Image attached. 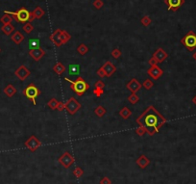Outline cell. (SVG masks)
Returning a JSON list of instances; mask_svg holds the SVG:
<instances>
[{
    "label": "cell",
    "mask_w": 196,
    "mask_h": 184,
    "mask_svg": "<svg viewBox=\"0 0 196 184\" xmlns=\"http://www.w3.org/2000/svg\"><path fill=\"white\" fill-rule=\"evenodd\" d=\"M136 163H137V165L138 166L140 169H145L146 167H148V166L150 165V160L147 158L144 154H141L138 158L136 160Z\"/></svg>",
    "instance_id": "e0dca14e"
},
{
    "label": "cell",
    "mask_w": 196,
    "mask_h": 184,
    "mask_svg": "<svg viewBox=\"0 0 196 184\" xmlns=\"http://www.w3.org/2000/svg\"><path fill=\"white\" fill-rule=\"evenodd\" d=\"M0 21H1V23L4 24H8V23H11L13 21V17L12 15H8V14H4V15L0 19Z\"/></svg>",
    "instance_id": "4316f807"
},
{
    "label": "cell",
    "mask_w": 196,
    "mask_h": 184,
    "mask_svg": "<svg viewBox=\"0 0 196 184\" xmlns=\"http://www.w3.org/2000/svg\"><path fill=\"white\" fill-rule=\"evenodd\" d=\"M148 63H149V65L152 67V66H157L159 63H158V61L154 58V57H152L151 59H149V61H148Z\"/></svg>",
    "instance_id": "ee69618b"
},
{
    "label": "cell",
    "mask_w": 196,
    "mask_h": 184,
    "mask_svg": "<svg viewBox=\"0 0 196 184\" xmlns=\"http://www.w3.org/2000/svg\"><path fill=\"white\" fill-rule=\"evenodd\" d=\"M107 110L104 106H102V105H99V106H97L95 109H94V114L99 118H102L104 117V115L106 114Z\"/></svg>",
    "instance_id": "cb8c5ba5"
},
{
    "label": "cell",
    "mask_w": 196,
    "mask_h": 184,
    "mask_svg": "<svg viewBox=\"0 0 196 184\" xmlns=\"http://www.w3.org/2000/svg\"><path fill=\"white\" fill-rule=\"evenodd\" d=\"M181 42L189 51H193L196 48V34L193 31H190L181 40Z\"/></svg>",
    "instance_id": "5b68a950"
},
{
    "label": "cell",
    "mask_w": 196,
    "mask_h": 184,
    "mask_svg": "<svg viewBox=\"0 0 196 184\" xmlns=\"http://www.w3.org/2000/svg\"><path fill=\"white\" fill-rule=\"evenodd\" d=\"M70 184H72V183H70Z\"/></svg>",
    "instance_id": "c3c4849f"
},
{
    "label": "cell",
    "mask_w": 196,
    "mask_h": 184,
    "mask_svg": "<svg viewBox=\"0 0 196 184\" xmlns=\"http://www.w3.org/2000/svg\"><path fill=\"white\" fill-rule=\"evenodd\" d=\"M96 73H97V75L99 76V77H107V76H106V72H105L104 68H103L102 67H101L99 69H98Z\"/></svg>",
    "instance_id": "b9f144b4"
},
{
    "label": "cell",
    "mask_w": 196,
    "mask_h": 184,
    "mask_svg": "<svg viewBox=\"0 0 196 184\" xmlns=\"http://www.w3.org/2000/svg\"><path fill=\"white\" fill-rule=\"evenodd\" d=\"M141 24L145 26V27H147V26H149L151 24V22H152V20H151V19L148 16V15H144L143 17L141 19Z\"/></svg>",
    "instance_id": "e575fe53"
},
{
    "label": "cell",
    "mask_w": 196,
    "mask_h": 184,
    "mask_svg": "<svg viewBox=\"0 0 196 184\" xmlns=\"http://www.w3.org/2000/svg\"><path fill=\"white\" fill-rule=\"evenodd\" d=\"M153 57L158 61V63H163L164 61L168 57V54L163 48H158L155 51V53L153 54Z\"/></svg>",
    "instance_id": "2e32d148"
},
{
    "label": "cell",
    "mask_w": 196,
    "mask_h": 184,
    "mask_svg": "<svg viewBox=\"0 0 196 184\" xmlns=\"http://www.w3.org/2000/svg\"><path fill=\"white\" fill-rule=\"evenodd\" d=\"M24 145H25L26 148H28L31 152H35L40 147H41V142L39 140V138L32 135L26 140Z\"/></svg>",
    "instance_id": "52a82bcc"
},
{
    "label": "cell",
    "mask_w": 196,
    "mask_h": 184,
    "mask_svg": "<svg viewBox=\"0 0 196 184\" xmlns=\"http://www.w3.org/2000/svg\"><path fill=\"white\" fill-rule=\"evenodd\" d=\"M147 74L150 77H152L154 80H158L160 77H162L164 75V71L158 65L157 66H152L147 71Z\"/></svg>",
    "instance_id": "30bf717a"
},
{
    "label": "cell",
    "mask_w": 196,
    "mask_h": 184,
    "mask_svg": "<svg viewBox=\"0 0 196 184\" xmlns=\"http://www.w3.org/2000/svg\"><path fill=\"white\" fill-rule=\"evenodd\" d=\"M80 109H81V104L75 99V98H70L66 103V110L70 115H75Z\"/></svg>",
    "instance_id": "ba28073f"
},
{
    "label": "cell",
    "mask_w": 196,
    "mask_h": 184,
    "mask_svg": "<svg viewBox=\"0 0 196 184\" xmlns=\"http://www.w3.org/2000/svg\"><path fill=\"white\" fill-rule=\"evenodd\" d=\"M103 5H104V2L102 0H94L93 1V7L95 9H97V10H100V9L103 7Z\"/></svg>",
    "instance_id": "d590c367"
},
{
    "label": "cell",
    "mask_w": 196,
    "mask_h": 184,
    "mask_svg": "<svg viewBox=\"0 0 196 184\" xmlns=\"http://www.w3.org/2000/svg\"><path fill=\"white\" fill-rule=\"evenodd\" d=\"M1 31L5 35H7V36H10V35L15 31V27H14V25H12L11 23L4 24L2 27H1Z\"/></svg>",
    "instance_id": "44dd1931"
},
{
    "label": "cell",
    "mask_w": 196,
    "mask_h": 184,
    "mask_svg": "<svg viewBox=\"0 0 196 184\" xmlns=\"http://www.w3.org/2000/svg\"><path fill=\"white\" fill-rule=\"evenodd\" d=\"M192 57H193V59H194V60H195V61H196V51H195V52H194V54H193V55H192Z\"/></svg>",
    "instance_id": "bcb514c9"
},
{
    "label": "cell",
    "mask_w": 196,
    "mask_h": 184,
    "mask_svg": "<svg viewBox=\"0 0 196 184\" xmlns=\"http://www.w3.org/2000/svg\"><path fill=\"white\" fill-rule=\"evenodd\" d=\"M58 162L63 166L65 169H69L75 162V158L72 154H70L68 151H66L63 155H61L58 158Z\"/></svg>",
    "instance_id": "8992f818"
},
{
    "label": "cell",
    "mask_w": 196,
    "mask_h": 184,
    "mask_svg": "<svg viewBox=\"0 0 196 184\" xmlns=\"http://www.w3.org/2000/svg\"><path fill=\"white\" fill-rule=\"evenodd\" d=\"M166 121L167 120L153 105H151L144 112H142L141 115L137 119V124L143 127L150 136L158 133L162 126L166 124Z\"/></svg>",
    "instance_id": "6da1fadb"
},
{
    "label": "cell",
    "mask_w": 196,
    "mask_h": 184,
    "mask_svg": "<svg viewBox=\"0 0 196 184\" xmlns=\"http://www.w3.org/2000/svg\"><path fill=\"white\" fill-rule=\"evenodd\" d=\"M73 174L77 178H80L84 174V171L81 167H76L73 171Z\"/></svg>",
    "instance_id": "836d02e7"
},
{
    "label": "cell",
    "mask_w": 196,
    "mask_h": 184,
    "mask_svg": "<svg viewBox=\"0 0 196 184\" xmlns=\"http://www.w3.org/2000/svg\"><path fill=\"white\" fill-rule=\"evenodd\" d=\"M66 67L64 66L63 63H61V62H58L55 64V66L53 67V71H54L58 75H62L65 72H66Z\"/></svg>",
    "instance_id": "ffe728a7"
},
{
    "label": "cell",
    "mask_w": 196,
    "mask_h": 184,
    "mask_svg": "<svg viewBox=\"0 0 196 184\" xmlns=\"http://www.w3.org/2000/svg\"><path fill=\"white\" fill-rule=\"evenodd\" d=\"M0 52H1V48H0Z\"/></svg>",
    "instance_id": "7dc6e473"
},
{
    "label": "cell",
    "mask_w": 196,
    "mask_h": 184,
    "mask_svg": "<svg viewBox=\"0 0 196 184\" xmlns=\"http://www.w3.org/2000/svg\"><path fill=\"white\" fill-rule=\"evenodd\" d=\"M29 55L35 60V61H40L44 55H45V51H44L41 47H38L35 49L29 50Z\"/></svg>",
    "instance_id": "7c38bea8"
},
{
    "label": "cell",
    "mask_w": 196,
    "mask_h": 184,
    "mask_svg": "<svg viewBox=\"0 0 196 184\" xmlns=\"http://www.w3.org/2000/svg\"><path fill=\"white\" fill-rule=\"evenodd\" d=\"M68 72L70 75H78L80 72V67L77 64H72L70 65L68 68Z\"/></svg>",
    "instance_id": "603a6c76"
},
{
    "label": "cell",
    "mask_w": 196,
    "mask_h": 184,
    "mask_svg": "<svg viewBox=\"0 0 196 184\" xmlns=\"http://www.w3.org/2000/svg\"><path fill=\"white\" fill-rule=\"evenodd\" d=\"M128 100L131 104H137L139 100V98L137 95V94L132 93V94L128 96Z\"/></svg>",
    "instance_id": "f546056e"
},
{
    "label": "cell",
    "mask_w": 196,
    "mask_h": 184,
    "mask_svg": "<svg viewBox=\"0 0 196 184\" xmlns=\"http://www.w3.org/2000/svg\"><path fill=\"white\" fill-rule=\"evenodd\" d=\"M4 14H8V15H12L13 19H15L17 22L24 23V22H29L31 12H29L27 9H25V8H20L19 10H17L16 12L5 11Z\"/></svg>",
    "instance_id": "3957f363"
},
{
    "label": "cell",
    "mask_w": 196,
    "mask_h": 184,
    "mask_svg": "<svg viewBox=\"0 0 196 184\" xmlns=\"http://www.w3.org/2000/svg\"><path fill=\"white\" fill-rule=\"evenodd\" d=\"M132 115V111L128 108V107H123L120 111H119V116L124 119V120H127L131 117Z\"/></svg>",
    "instance_id": "7402d4cb"
},
{
    "label": "cell",
    "mask_w": 196,
    "mask_h": 184,
    "mask_svg": "<svg viewBox=\"0 0 196 184\" xmlns=\"http://www.w3.org/2000/svg\"><path fill=\"white\" fill-rule=\"evenodd\" d=\"M61 32H62L61 29H57L50 35V41L58 47L63 46V42L61 41Z\"/></svg>",
    "instance_id": "4fadbf2b"
},
{
    "label": "cell",
    "mask_w": 196,
    "mask_h": 184,
    "mask_svg": "<svg viewBox=\"0 0 196 184\" xmlns=\"http://www.w3.org/2000/svg\"><path fill=\"white\" fill-rule=\"evenodd\" d=\"M11 39H12V41L15 43V45H20V43L23 42V40H24L25 38H24V35L21 34V32L16 31V32H15V33L12 35Z\"/></svg>",
    "instance_id": "ac0fdd59"
},
{
    "label": "cell",
    "mask_w": 196,
    "mask_h": 184,
    "mask_svg": "<svg viewBox=\"0 0 196 184\" xmlns=\"http://www.w3.org/2000/svg\"><path fill=\"white\" fill-rule=\"evenodd\" d=\"M77 51H78V53L79 54H81V55H85L87 53V51H88V48L86 45H84V43H81L78 47H77Z\"/></svg>",
    "instance_id": "f1b7e54d"
},
{
    "label": "cell",
    "mask_w": 196,
    "mask_h": 184,
    "mask_svg": "<svg viewBox=\"0 0 196 184\" xmlns=\"http://www.w3.org/2000/svg\"><path fill=\"white\" fill-rule=\"evenodd\" d=\"M65 109H66V103H64V102L60 101V102L58 103L57 110H58V111H60V112H62V111H63V110H65Z\"/></svg>",
    "instance_id": "7bdbcfd3"
},
{
    "label": "cell",
    "mask_w": 196,
    "mask_h": 184,
    "mask_svg": "<svg viewBox=\"0 0 196 184\" xmlns=\"http://www.w3.org/2000/svg\"><path fill=\"white\" fill-rule=\"evenodd\" d=\"M192 102H193V104H194V105H196V95H194V96H193V99H192Z\"/></svg>",
    "instance_id": "f6af8a7d"
},
{
    "label": "cell",
    "mask_w": 196,
    "mask_h": 184,
    "mask_svg": "<svg viewBox=\"0 0 196 184\" xmlns=\"http://www.w3.org/2000/svg\"><path fill=\"white\" fill-rule=\"evenodd\" d=\"M4 94L8 96V98H13V96L16 94L15 87L12 84H8L4 88Z\"/></svg>",
    "instance_id": "d6986e66"
},
{
    "label": "cell",
    "mask_w": 196,
    "mask_h": 184,
    "mask_svg": "<svg viewBox=\"0 0 196 184\" xmlns=\"http://www.w3.org/2000/svg\"><path fill=\"white\" fill-rule=\"evenodd\" d=\"M164 3L168 6V10L175 12L185 3V0H164Z\"/></svg>",
    "instance_id": "8fae6325"
},
{
    "label": "cell",
    "mask_w": 196,
    "mask_h": 184,
    "mask_svg": "<svg viewBox=\"0 0 196 184\" xmlns=\"http://www.w3.org/2000/svg\"><path fill=\"white\" fill-rule=\"evenodd\" d=\"M65 80L69 82L70 89L72 90L78 96H82L88 89H90V85L83 79V77H77L74 81L70 80L67 77H65Z\"/></svg>",
    "instance_id": "7a4b0ae2"
},
{
    "label": "cell",
    "mask_w": 196,
    "mask_h": 184,
    "mask_svg": "<svg viewBox=\"0 0 196 184\" xmlns=\"http://www.w3.org/2000/svg\"><path fill=\"white\" fill-rule=\"evenodd\" d=\"M15 76H16L17 78H19V79L20 81H24V80H26V79H27V78L30 76L31 72L29 71V68H28L27 67L24 66V65H22V66H20V67L15 72Z\"/></svg>",
    "instance_id": "9c48e42d"
},
{
    "label": "cell",
    "mask_w": 196,
    "mask_h": 184,
    "mask_svg": "<svg viewBox=\"0 0 196 184\" xmlns=\"http://www.w3.org/2000/svg\"><path fill=\"white\" fill-rule=\"evenodd\" d=\"M153 86H154V83L152 82V80H150V79H145L143 84H142V87H144V89H146V90L152 89Z\"/></svg>",
    "instance_id": "d6a6232c"
},
{
    "label": "cell",
    "mask_w": 196,
    "mask_h": 184,
    "mask_svg": "<svg viewBox=\"0 0 196 184\" xmlns=\"http://www.w3.org/2000/svg\"><path fill=\"white\" fill-rule=\"evenodd\" d=\"M99 184H112V180L108 177H103L100 181Z\"/></svg>",
    "instance_id": "ab89813d"
},
{
    "label": "cell",
    "mask_w": 196,
    "mask_h": 184,
    "mask_svg": "<svg viewBox=\"0 0 196 184\" xmlns=\"http://www.w3.org/2000/svg\"><path fill=\"white\" fill-rule=\"evenodd\" d=\"M58 103H59V101L56 99H51L49 101H48V103H47V106L51 109V110H57V106H58Z\"/></svg>",
    "instance_id": "83f0119b"
},
{
    "label": "cell",
    "mask_w": 196,
    "mask_h": 184,
    "mask_svg": "<svg viewBox=\"0 0 196 184\" xmlns=\"http://www.w3.org/2000/svg\"><path fill=\"white\" fill-rule=\"evenodd\" d=\"M70 39H71L70 34L67 33L65 30H62V32H61V41H62V42H63V45H65V43L69 42Z\"/></svg>",
    "instance_id": "484cf974"
},
{
    "label": "cell",
    "mask_w": 196,
    "mask_h": 184,
    "mask_svg": "<svg viewBox=\"0 0 196 184\" xmlns=\"http://www.w3.org/2000/svg\"><path fill=\"white\" fill-rule=\"evenodd\" d=\"M23 31L26 33V34H30L33 30H34V27H33V25L30 23V22H26L24 25H23Z\"/></svg>",
    "instance_id": "1f68e13d"
},
{
    "label": "cell",
    "mask_w": 196,
    "mask_h": 184,
    "mask_svg": "<svg viewBox=\"0 0 196 184\" xmlns=\"http://www.w3.org/2000/svg\"><path fill=\"white\" fill-rule=\"evenodd\" d=\"M23 94L28 99H30L33 102L34 105H36V104H37L36 99H37V98L40 94V89L38 88L37 86H35L34 84H30L29 86H27L23 90Z\"/></svg>",
    "instance_id": "277c9868"
},
{
    "label": "cell",
    "mask_w": 196,
    "mask_h": 184,
    "mask_svg": "<svg viewBox=\"0 0 196 184\" xmlns=\"http://www.w3.org/2000/svg\"><path fill=\"white\" fill-rule=\"evenodd\" d=\"M33 14H34V15H35V17L37 20H40L41 17L44 15V11L42 10V8L41 7H40V6H38L37 8H35V10L33 11Z\"/></svg>",
    "instance_id": "d4e9b609"
},
{
    "label": "cell",
    "mask_w": 196,
    "mask_h": 184,
    "mask_svg": "<svg viewBox=\"0 0 196 184\" xmlns=\"http://www.w3.org/2000/svg\"><path fill=\"white\" fill-rule=\"evenodd\" d=\"M94 86H95V88L104 89V87H105V83H104L102 80H98V81H96V82H95Z\"/></svg>",
    "instance_id": "60d3db41"
},
{
    "label": "cell",
    "mask_w": 196,
    "mask_h": 184,
    "mask_svg": "<svg viewBox=\"0 0 196 184\" xmlns=\"http://www.w3.org/2000/svg\"><path fill=\"white\" fill-rule=\"evenodd\" d=\"M92 93L95 96H97V98H100V96L104 94V90L100 89V88H95Z\"/></svg>",
    "instance_id": "74e56055"
},
{
    "label": "cell",
    "mask_w": 196,
    "mask_h": 184,
    "mask_svg": "<svg viewBox=\"0 0 196 184\" xmlns=\"http://www.w3.org/2000/svg\"><path fill=\"white\" fill-rule=\"evenodd\" d=\"M102 68H104L107 77L112 76L115 72H117V67H115L112 62H110V61H107V62L102 66Z\"/></svg>",
    "instance_id": "9a60e30c"
},
{
    "label": "cell",
    "mask_w": 196,
    "mask_h": 184,
    "mask_svg": "<svg viewBox=\"0 0 196 184\" xmlns=\"http://www.w3.org/2000/svg\"><path fill=\"white\" fill-rule=\"evenodd\" d=\"M141 87H142V84H140V83L136 79V78H133V79L126 85V88H127L129 91H131L132 93H135V94L140 90Z\"/></svg>",
    "instance_id": "5bb4252c"
},
{
    "label": "cell",
    "mask_w": 196,
    "mask_h": 184,
    "mask_svg": "<svg viewBox=\"0 0 196 184\" xmlns=\"http://www.w3.org/2000/svg\"><path fill=\"white\" fill-rule=\"evenodd\" d=\"M145 133H146V130L142 126H139L136 129V134L138 135V136H143Z\"/></svg>",
    "instance_id": "f35d334b"
},
{
    "label": "cell",
    "mask_w": 196,
    "mask_h": 184,
    "mask_svg": "<svg viewBox=\"0 0 196 184\" xmlns=\"http://www.w3.org/2000/svg\"><path fill=\"white\" fill-rule=\"evenodd\" d=\"M112 56H113L114 59H118V58L121 56V51H120L118 48H114V49L112 51Z\"/></svg>",
    "instance_id": "8d00e7d4"
},
{
    "label": "cell",
    "mask_w": 196,
    "mask_h": 184,
    "mask_svg": "<svg viewBox=\"0 0 196 184\" xmlns=\"http://www.w3.org/2000/svg\"><path fill=\"white\" fill-rule=\"evenodd\" d=\"M29 46H30V49H35V48L40 47V40H38V39H32V40H30Z\"/></svg>",
    "instance_id": "4dcf8cb0"
}]
</instances>
